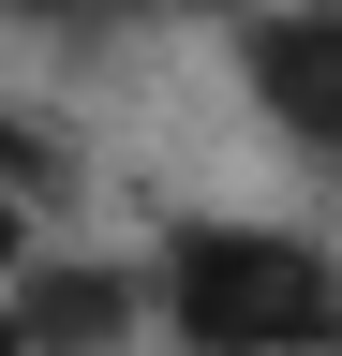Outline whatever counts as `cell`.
Instances as JSON below:
<instances>
[{"label":"cell","instance_id":"6da1fadb","mask_svg":"<svg viewBox=\"0 0 342 356\" xmlns=\"http://www.w3.org/2000/svg\"><path fill=\"white\" fill-rule=\"evenodd\" d=\"M149 282L179 356H342V238L283 208H164Z\"/></svg>","mask_w":342,"mask_h":356},{"label":"cell","instance_id":"7a4b0ae2","mask_svg":"<svg viewBox=\"0 0 342 356\" xmlns=\"http://www.w3.org/2000/svg\"><path fill=\"white\" fill-rule=\"evenodd\" d=\"M0 327H15V356H134V341H164V282H149V252H30Z\"/></svg>","mask_w":342,"mask_h":356},{"label":"cell","instance_id":"3957f363","mask_svg":"<svg viewBox=\"0 0 342 356\" xmlns=\"http://www.w3.org/2000/svg\"><path fill=\"white\" fill-rule=\"evenodd\" d=\"M238 104L297 163H342V0H268L238 30Z\"/></svg>","mask_w":342,"mask_h":356},{"label":"cell","instance_id":"277c9868","mask_svg":"<svg viewBox=\"0 0 342 356\" xmlns=\"http://www.w3.org/2000/svg\"><path fill=\"white\" fill-rule=\"evenodd\" d=\"M30 30H90V15H119V0H15Z\"/></svg>","mask_w":342,"mask_h":356},{"label":"cell","instance_id":"5b68a950","mask_svg":"<svg viewBox=\"0 0 342 356\" xmlns=\"http://www.w3.org/2000/svg\"><path fill=\"white\" fill-rule=\"evenodd\" d=\"M164 15H208V30H253L268 0H164Z\"/></svg>","mask_w":342,"mask_h":356}]
</instances>
